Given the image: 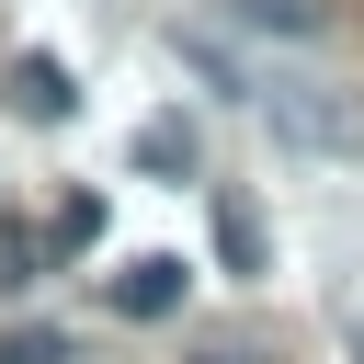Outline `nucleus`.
<instances>
[{
  "instance_id": "423d86ee",
  "label": "nucleus",
  "mask_w": 364,
  "mask_h": 364,
  "mask_svg": "<svg viewBox=\"0 0 364 364\" xmlns=\"http://www.w3.org/2000/svg\"><path fill=\"white\" fill-rule=\"evenodd\" d=\"M136 171L193 182V125H182V114H148V125H136Z\"/></svg>"
},
{
  "instance_id": "39448f33",
  "label": "nucleus",
  "mask_w": 364,
  "mask_h": 364,
  "mask_svg": "<svg viewBox=\"0 0 364 364\" xmlns=\"http://www.w3.org/2000/svg\"><path fill=\"white\" fill-rule=\"evenodd\" d=\"M11 102H23L34 125H68V114H80V91H68L57 57H11Z\"/></svg>"
},
{
  "instance_id": "f03ea898",
  "label": "nucleus",
  "mask_w": 364,
  "mask_h": 364,
  "mask_svg": "<svg viewBox=\"0 0 364 364\" xmlns=\"http://www.w3.org/2000/svg\"><path fill=\"white\" fill-rule=\"evenodd\" d=\"M182 284H193V273H182L171 250H148V262H125V273H114V307H125V318H171V307H182Z\"/></svg>"
},
{
  "instance_id": "f257e3e1",
  "label": "nucleus",
  "mask_w": 364,
  "mask_h": 364,
  "mask_svg": "<svg viewBox=\"0 0 364 364\" xmlns=\"http://www.w3.org/2000/svg\"><path fill=\"white\" fill-rule=\"evenodd\" d=\"M250 114H262L284 148H307V159H364V91H341V80H318V68L250 57Z\"/></svg>"
},
{
  "instance_id": "7ed1b4c3",
  "label": "nucleus",
  "mask_w": 364,
  "mask_h": 364,
  "mask_svg": "<svg viewBox=\"0 0 364 364\" xmlns=\"http://www.w3.org/2000/svg\"><path fill=\"white\" fill-rule=\"evenodd\" d=\"M216 11H228L239 34H273V46H318V34H330L318 0H216Z\"/></svg>"
},
{
  "instance_id": "1a4fd4ad",
  "label": "nucleus",
  "mask_w": 364,
  "mask_h": 364,
  "mask_svg": "<svg viewBox=\"0 0 364 364\" xmlns=\"http://www.w3.org/2000/svg\"><path fill=\"white\" fill-rule=\"evenodd\" d=\"M193 364H262V353H250V341H205Z\"/></svg>"
},
{
  "instance_id": "20e7f679",
  "label": "nucleus",
  "mask_w": 364,
  "mask_h": 364,
  "mask_svg": "<svg viewBox=\"0 0 364 364\" xmlns=\"http://www.w3.org/2000/svg\"><path fill=\"white\" fill-rule=\"evenodd\" d=\"M216 262H228L239 284H262V273H273V250H262V216H250V193H216Z\"/></svg>"
},
{
  "instance_id": "0eeeda50",
  "label": "nucleus",
  "mask_w": 364,
  "mask_h": 364,
  "mask_svg": "<svg viewBox=\"0 0 364 364\" xmlns=\"http://www.w3.org/2000/svg\"><path fill=\"white\" fill-rule=\"evenodd\" d=\"M0 364H68V330L57 318H11L0 330Z\"/></svg>"
},
{
  "instance_id": "6e6552de",
  "label": "nucleus",
  "mask_w": 364,
  "mask_h": 364,
  "mask_svg": "<svg viewBox=\"0 0 364 364\" xmlns=\"http://www.w3.org/2000/svg\"><path fill=\"white\" fill-rule=\"evenodd\" d=\"M91 239H102V205H68V216L46 228V250H91Z\"/></svg>"
}]
</instances>
